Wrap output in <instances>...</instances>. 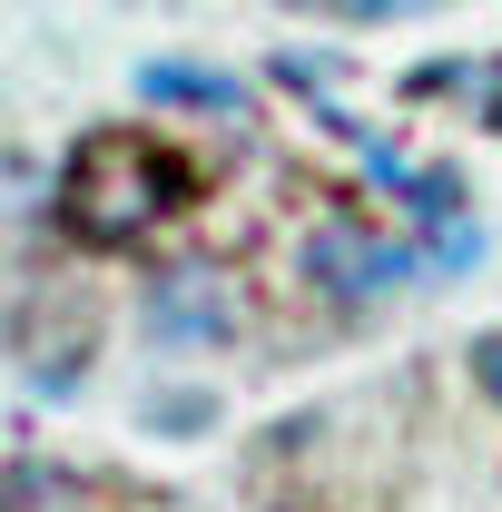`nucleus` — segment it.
<instances>
[{
  "mask_svg": "<svg viewBox=\"0 0 502 512\" xmlns=\"http://www.w3.org/2000/svg\"><path fill=\"white\" fill-rule=\"evenodd\" d=\"M168 207H178V168H168L138 128H89V138L69 148V178H60L69 237H89V247H138Z\"/></svg>",
  "mask_w": 502,
  "mask_h": 512,
  "instance_id": "nucleus-1",
  "label": "nucleus"
},
{
  "mask_svg": "<svg viewBox=\"0 0 502 512\" xmlns=\"http://www.w3.org/2000/svg\"><path fill=\"white\" fill-rule=\"evenodd\" d=\"M296 266H306V276L335 296V306H375V296H394V286L414 276V247L375 237L365 217H315L306 247H296Z\"/></svg>",
  "mask_w": 502,
  "mask_h": 512,
  "instance_id": "nucleus-2",
  "label": "nucleus"
},
{
  "mask_svg": "<svg viewBox=\"0 0 502 512\" xmlns=\"http://www.w3.org/2000/svg\"><path fill=\"white\" fill-rule=\"evenodd\" d=\"M138 325L158 335V345H227V286H217V266H168V276H148V296H138Z\"/></svg>",
  "mask_w": 502,
  "mask_h": 512,
  "instance_id": "nucleus-3",
  "label": "nucleus"
},
{
  "mask_svg": "<svg viewBox=\"0 0 502 512\" xmlns=\"http://www.w3.org/2000/svg\"><path fill=\"white\" fill-rule=\"evenodd\" d=\"M138 99H188V109H247V89L227 69H188V60H138Z\"/></svg>",
  "mask_w": 502,
  "mask_h": 512,
  "instance_id": "nucleus-4",
  "label": "nucleus"
},
{
  "mask_svg": "<svg viewBox=\"0 0 502 512\" xmlns=\"http://www.w3.org/2000/svg\"><path fill=\"white\" fill-rule=\"evenodd\" d=\"M0 512H89V483L60 463H0Z\"/></svg>",
  "mask_w": 502,
  "mask_h": 512,
  "instance_id": "nucleus-5",
  "label": "nucleus"
},
{
  "mask_svg": "<svg viewBox=\"0 0 502 512\" xmlns=\"http://www.w3.org/2000/svg\"><path fill=\"white\" fill-rule=\"evenodd\" d=\"M148 424L188 434V424H217V394H148Z\"/></svg>",
  "mask_w": 502,
  "mask_h": 512,
  "instance_id": "nucleus-6",
  "label": "nucleus"
},
{
  "mask_svg": "<svg viewBox=\"0 0 502 512\" xmlns=\"http://www.w3.org/2000/svg\"><path fill=\"white\" fill-rule=\"evenodd\" d=\"M473 375H483V394H502V335H483V345H473Z\"/></svg>",
  "mask_w": 502,
  "mask_h": 512,
  "instance_id": "nucleus-7",
  "label": "nucleus"
},
{
  "mask_svg": "<svg viewBox=\"0 0 502 512\" xmlns=\"http://www.w3.org/2000/svg\"><path fill=\"white\" fill-rule=\"evenodd\" d=\"M345 20H394V10H424V0H335Z\"/></svg>",
  "mask_w": 502,
  "mask_h": 512,
  "instance_id": "nucleus-8",
  "label": "nucleus"
}]
</instances>
